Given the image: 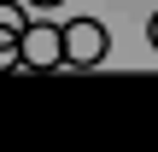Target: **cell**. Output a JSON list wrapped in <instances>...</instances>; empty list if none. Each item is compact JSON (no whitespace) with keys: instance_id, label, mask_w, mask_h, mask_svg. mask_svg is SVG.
Here are the masks:
<instances>
[{"instance_id":"5","label":"cell","mask_w":158,"mask_h":152,"mask_svg":"<svg viewBox=\"0 0 158 152\" xmlns=\"http://www.w3.org/2000/svg\"><path fill=\"white\" fill-rule=\"evenodd\" d=\"M147 41H152V47H158V12H152V23H147Z\"/></svg>"},{"instance_id":"3","label":"cell","mask_w":158,"mask_h":152,"mask_svg":"<svg viewBox=\"0 0 158 152\" xmlns=\"http://www.w3.org/2000/svg\"><path fill=\"white\" fill-rule=\"evenodd\" d=\"M12 64H23V35L0 29V70H12Z\"/></svg>"},{"instance_id":"4","label":"cell","mask_w":158,"mask_h":152,"mask_svg":"<svg viewBox=\"0 0 158 152\" xmlns=\"http://www.w3.org/2000/svg\"><path fill=\"white\" fill-rule=\"evenodd\" d=\"M0 29H12V35H23V29H29V18H23V6H18V0H0Z\"/></svg>"},{"instance_id":"2","label":"cell","mask_w":158,"mask_h":152,"mask_svg":"<svg viewBox=\"0 0 158 152\" xmlns=\"http://www.w3.org/2000/svg\"><path fill=\"white\" fill-rule=\"evenodd\" d=\"M23 64H29V70H53V64H64V29H53V23H29V29H23Z\"/></svg>"},{"instance_id":"6","label":"cell","mask_w":158,"mask_h":152,"mask_svg":"<svg viewBox=\"0 0 158 152\" xmlns=\"http://www.w3.org/2000/svg\"><path fill=\"white\" fill-rule=\"evenodd\" d=\"M23 6H64V0H23Z\"/></svg>"},{"instance_id":"1","label":"cell","mask_w":158,"mask_h":152,"mask_svg":"<svg viewBox=\"0 0 158 152\" xmlns=\"http://www.w3.org/2000/svg\"><path fill=\"white\" fill-rule=\"evenodd\" d=\"M106 47H111V35H106L100 18H76V23H64V64L94 70V64L106 59Z\"/></svg>"}]
</instances>
